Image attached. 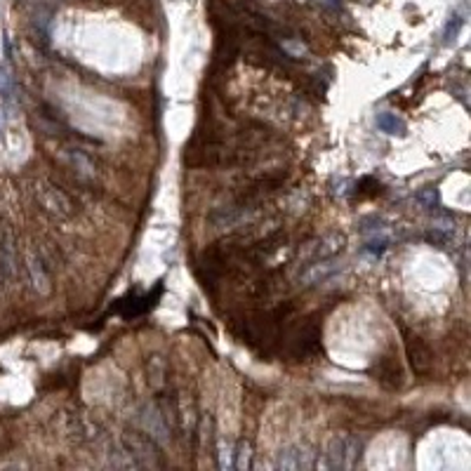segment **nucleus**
Wrapping results in <instances>:
<instances>
[{"instance_id":"nucleus-1","label":"nucleus","mask_w":471,"mask_h":471,"mask_svg":"<svg viewBox=\"0 0 471 471\" xmlns=\"http://www.w3.org/2000/svg\"><path fill=\"white\" fill-rule=\"evenodd\" d=\"M361 453H363L361 439L349 434H337L328 441L318 467L328 471H349L361 462Z\"/></svg>"},{"instance_id":"nucleus-2","label":"nucleus","mask_w":471,"mask_h":471,"mask_svg":"<svg viewBox=\"0 0 471 471\" xmlns=\"http://www.w3.org/2000/svg\"><path fill=\"white\" fill-rule=\"evenodd\" d=\"M123 446L135 460L137 467H161V453H158V443L149 434L142 432H128L123 434Z\"/></svg>"},{"instance_id":"nucleus-3","label":"nucleus","mask_w":471,"mask_h":471,"mask_svg":"<svg viewBox=\"0 0 471 471\" xmlns=\"http://www.w3.org/2000/svg\"><path fill=\"white\" fill-rule=\"evenodd\" d=\"M38 200L47 212L54 214V217H59V219H66V217H71L73 214L71 198H68L61 189H57L54 184H47V182L40 184L38 186Z\"/></svg>"},{"instance_id":"nucleus-4","label":"nucleus","mask_w":471,"mask_h":471,"mask_svg":"<svg viewBox=\"0 0 471 471\" xmlns=\"http://www.w3.org/2000/svg\"><path fill=\"white\" fill-rule=\"evenodd\" d=\"M274 467L281 471H307L311 467H316V457L304 446H288L279 450Z\"/></svg>"},{"instance_id":"nucleus-5","label":"nucleus","mask_w":471,"mask_h":471,"mask_svg":"<svg viewBox=\"0 0 471 471\" xmlns=\"http://www.w3.org/2000/svg\"><path fill=\"white\" fill-rule=\"evenodd\" d=\"M137 420H140L144 434H149L156 443L170 441V427H168V422L163 420V415H161L158 408L142 405L140 412H137Z\"/></svg>"},{"instance_id":"nucleus-6","label":"nucleus","mask_w":471,"mask_h":471,"mask_svg":"<svg viewBox=\"0 0 471 471\" xmlns=\"http://www.w3.org/2000/svg\"><path fill=\"white\" fill-rule=\"evenodd\" d=\"M405 351H408V358H410L412 370L417 372V375L424 377L434 370V353L420 337H415V335L408 337L405 339Z\"/></svg>"},{"instance_id":"nucleus-7","label":"nucleus","mask_w":471,"mask_h":471,"mask_svg":"<svg viewBox=\"0 0 471 471\" xmlns=\"http://www.w3.org/2000/svg\"><path fill=\"white\" fill-rule=\"evenodd\" d=\"M344 243H346V238L342 233H330V236H325V238H321L318 243L314 245V252H311V257H309V264H314V262H323V259H330V257H335L337 252H342L344 250Z\"/></svg>"},{"instance_id":"nucleus-8","label":"nucleus","mask_w":471,"mask_h":471,"mask_svg":"<svg viewBox=\"0 0 471 471\" xmlns=\"http://www.w3.org/2000/svg\"><path fill=\"white\" fill-rule=\"evenodd\" d=\"M64 158H66L68 168H71L80 179H94V163L90 161V158L82 154V151H78V149H66V151H64Z\"/></svg>"},{"instance_id":"nucleus-9","label":"nucleus","mask_w":471,"mask_h":471,"mask_svg":"<svg viewBox=\"0 0 471 471\" xmlns=\"http://www.w3.org/2000/svg\"><path fill=\"white\" fill-rule=\"evenodd\" d=\"M26 269H29L33 290H36L38 295H50L52 283H50V276H47V271H45L43 262L36 259V257H29V264H26Z\"/></svg>"},{"instance_id":"nucleus-10","label":"nucleus","mask_w":471,"mask_h":471,"mask_svg":"<svg viewBox=\"0 0 471 471\" xmlns=\"http://www.w3.org/2000/svg\"><path fill=\"white\" fill-rule=\"evenodd\" d=\"M147 375H149V384L151 389L161 391L165 382H168V365L161 356H149V363H147Z\"/></svg>"},{"instance_id":"nucleus-11","label":"nucleus","mask_w":471,"mask_h":471,"mask_svg":"<svg viewBox=\"0 0 471 471\" xmlns=\"http://www.w3.org/2000/svg\"><path fill=\"white\" fill-rule=\"evenodd\" d=\"M377 128L382 130V133H386V135H398V137H403L405 135V123L400 121V118L396 116V114H389V111H382V114H377Z\"/></svg>"},{"instance_id":"nucleus-12","label":"nucleus","mask_w":471,"mask_h":471,"mask_svg":"<svg viewBox=\"0 0 471 471\" xmlns=\"http://www.w3.org/2000/svg\"><path fill=\"white\" fill-rule=\"evenodd\" d=\"M0 271H3V276H8V279L15 274V245H12L10 236L0 245Z\"/></svg>"},{"instance_id":"nucleus-13","label":"nucleus","mask_w":471,"mask_h":471,"mask_svg":"<svg viewBox=\"0 0 471 471\" xmlns=\"http://www.w3.org/2000/svg\"><path fill=\"white\" fill-rule=\"evenodd\" d=\"M250 457H252V448H250V441H240L238 443V450H236V462L233 467L236 469H250Z\"/></svg>"},{"instance_id":"nucleus-14","label":"nucleus","mask_w":471,"mask_h":471,"mask_svg":"<svg viewBox=\"0 0 471 471\" xmlns=\"http://www.w3.org/2000/svg\"><path fill=\"white\" fill-rule=\"evenodd\" d=\"M12 92H15V85H12V75L8 73V68L0 66V97H3L5 102H10Z\"/></svg>"},{"instance_id":"nucleus-15","label":"nucleus","mask_w":471,"mask_h":471,"mask_svg":"<svg viewBox=\"0 0 471 471\" xmlns=\"http://www.w3.org/2000/svg\"><path fill=\"white\" fill-rule=\"evenodd\" d=\"M417 203L422 205V207H427V210H432V207L439 203V191L436 189H422V191H417Z\"/></svg>"},{"instance_id":"nucleus-16","label":"nucleus","mask_w":471,"mask_h":471,"mask_svg":"<svg viewBox=\"0 0 471 471\" xmlns=\"http://www.w3.org/2000/svg\"><path fill=\"white\" fill-rule=\"evenodd\" d=\"M460 29H462V19L460 17H450V22H448V26H446V33H443V38H446V45L448 43H453V40L457 38V33H460Z\"/></svg>"},{"instance_id":"nucleus-17","label":"nucleus","mask_w":471,"mask_h":471,"mask_svg":"<svg viewBox=\"0 0 471 471\" xmlns=\"http://www.w3.org/2000/svg\"><path fill=\"white\" fill-rule=\"evenodd\" d=\"M386 247H389V238H384V236H375L372 240H368V245H365V250H368L370 255H382Z\"/></svg>"}]
</instances>
